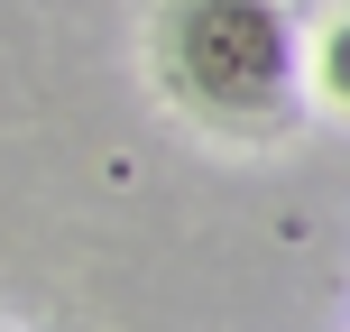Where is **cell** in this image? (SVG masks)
Returning a JSON list of instances; mask_svg holds the SVG:
<instances>
[{"label": "cell", "mask_w": 350, "mask_h": 332, "mask_svg": "<svg viewBox=\"0 0 350 332\" xmlns=\"http://www.w3.org/2000/svg\"><path fill=\"white\" fill-rule=\"evenodd\" d=\"M157 74L221 139H277L304 111L286 0H166L157 10Z\"/></svg>", "instance_id": "cell-1"}]
</instances>
